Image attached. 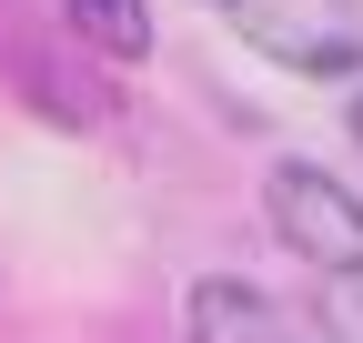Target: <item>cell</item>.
Returning <instances> with one entry per match:
<instances>
[{
	"instance_id": "5b68a950",
	"label": "cell",
	"mask_w": 363,
	"mask_h": 343,
	"mask_svg": "<svg viewBox=\"0 0 363 343\" xmlns=\"http://www.w3.org/2000/svg\"><path fill=\"white\" fill-rule=\"evenodd\" d=\"M353 142H363V91H353Z\"/></svg>"
},
{
	"instance_id": "7a4b0ae2",
	"label": "cell",
	"mask_w": 363,
	"mask_h": 343,
	"mask_svg": "<svg viewBox=\"0 0 363 343\" xmlns=\"http://www.w3.org/2000/svg\"><path fill=\"white\" fill-rule=\"evenodd\" d=\"M233 30L262 61H283L303 81H353L363 71V11L353 0H222Z\"/></svg>"
},
{
	"instance_id": "3957f363",
	"label": "cell",
	"mask_w": 363,
	"mask_h": 343,
	"mask_svg": "<svg viewBox=\"0 0 363 343\" xmlns=\"http://www.w3.org/2000/svg\"><path fill=\"white\" fill-rule=\"evenodd\" d=\"M192 343H333V323H303L283 303H262L252 283H202L192 293Z\"/></svg>"
},
{
	"instance_id": "6da1fadb",
	"label": "cell",
	"mask_w": 363,
	"mask_h": 343,
	"mask_svg": "<svg viewBox=\"0 0 363 343\" xmlns=\"http://www.w3.org/2000/svg\"><path fill=\"white\" fill-rule=\"evenodd\" d=\"M262 212H272V232H283L293 263L333 273V283L363 273V192H343L333 172H313V162H272V172H262Z\"/></svg>"
},
{
	"instance_id": "277c9868",
	"label": "cell",
	"mask_w": 363,
	"mask_h": 343,
	"mask_svg": "<svg viewBox=\"0 0 363 343\" xmlns=\"http://www.w3.org/2000/svg\"><path fill=\"white\" fill-rule=\"evenodd\" d=\"M71 30L91 40V51H111V61H142L152 51V11L142 0H71Z\"/></svg>"
}]
</instances>
